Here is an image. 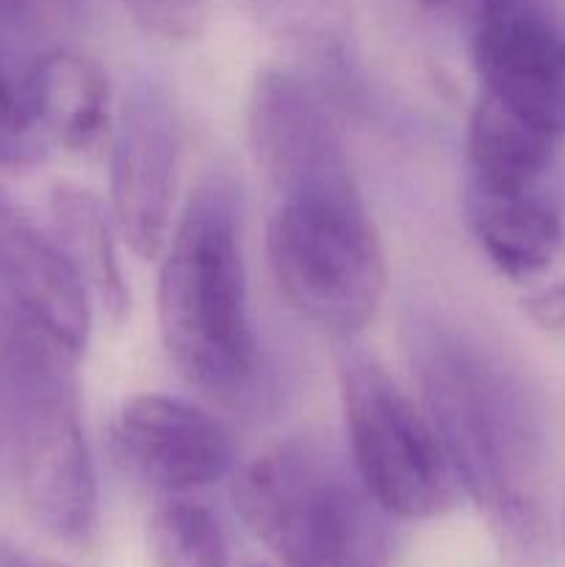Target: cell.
I'll return each instance as SVG.
<instances>
[{"label": "cell", "instance_id": "obj_1", "mask_svg": "<svg viewBox=\"0 0 565 567\" xmlns=\"http://www.w3.org/2000/svg\"><path fill=\"white\" fill-rule=\"evenodd\" d=\"M413 354L421 404L463 496L507 557L546 559L554 546L548 432L530 382L504 358L443 330L421 332Z\"/></svg>", "mask_w": 565, "mask_h": 567}, {"label": "cell", "instance_id": "obj_23", "mask_svg": "<svg viewBox=\"0 0 565 567\" xmlns=\"http://www.w3.org/2000/svg\"><path fill=\"white\" fill-rule=\"evenodd\" d=\"M9 567H70V565L55 563V559H44V557H20V559H14Z\"/></svg>", "mask_w": 565, "mask_h": 567}, {"label": "cell", "instance_id": "obj_20", "mask_svg": "<svg viewBox=\"0 0 565 567\" xmlns=\"http://www.w3.org/2000/svg\"><path fill=\"white\" fill-rule=\"evenodd\" d=\"M521 308L541 330L565 332V277L552 286L532 291L530 297H524Z\"/></svg>", "mask_w": 565, "mask_h": 567}, {"label": "cell", "instance_id": "obj_16", "mask_svg": "<svg viewBox=\"0 0 565 567\" xmlns=\"http://www.w3.org/2000/svg\"><path fill=\"white\" fill-rule=\"evenodd\" d=\"M155 567H227V537L205 504L175 496L158 504L147 524Z\"/></svg>", "mask_w": 565, "mask_h": 567}, {"label": "cell", "instance_id": "obj_14", "mask_svg": "<svg viewBox=\"0 0 565 567\" xmlns=\"http://www.w3.org/2000/svg\"><path fill=\"white\" fill-rule=\"evenodd\" d=\"M559 138L537 131L480 92L469 120V186L526 192L548 181Z\"/></svg>", "mask_w": 565, "mask_h": 567}, {"label": "cell", "instance_id": "obj_18", "mask_svg": "<svg viewBox=\"0 0 565 567\" xmlns=\"http://www.w3.org/2000/svg\"><path fill=\"white\" fill-rule=\"evenodd\" d=\"M133 22L158 39H188L208 14V0H122Z\"/></svg>", "mask_w": 565, "mask_h": 567}, {"label": "cell", "instance_id": "obj_6", "mask_svg": "<svg viewBox=\"0 0 565 567\" xmlns=\"http://www.w3.org/2000/svg\"><path fill=\"white\" fill-rule=\"evenodd\" d=\"M338 385L349 460L371 498L404 520H430L458 507L463 487L424 404L358 349L341 354Z\"/></svg>", "mask_w": 565, "mask_h": 567}, {"label": "cell", "instance_id": "obj_24", "mask_svg": "<svg viewBox=\"0 0 565 567\" xmlns=\"http://www.w3.org/2000/svg\"><path fill=\"white\" fill-rule=\"evenodd\" d=\"M9 208H11V205L6 203V197H3V194H0V225H3V219H6V214H9Z\"/></svg>", "mask_w": 565, "mask_h": 567}, {"label": "cell", "instance_id": "obj_2", "mask_svg": "<svg viewBox=\"0 0 565 567\" xmlns=\"http://www.w3.org/2000/svg\"><path fill=\"white\" fill-rule=\"evenodd\" d=\"M158 330L175 369L208 393H238L255 371L236 208L222 188L188 199L158 275Z\"/></svg>", "mask_w": 565, "mask_h": 567}, {"label": "cell", "instance_id": "obj_12", "mask_svg": "<svg viewBox=\"0 0 565 567\" xmlns=\"http://www.w3.org/2000/svg\"><path fill=\"white\" fill-rule=\"evenodd\" d=\"M465 221L502 275L530 280L565 247V205L548 186L526 192L465 188Z\"/></svg>", "mask_w": 565, "mask_h": 567}, {"label": "cell", "instance_id": "obj_13", "mask_svg": "<svg viewBox=\"0 0 565 567\" xmlns=\"http://www.w3.org/2000/svg\"><path fill=\"white\" fill-rule=\"evenodd\" d=\"M25 103L44 147L86 153L109 131V75L75 50H50L28 66Z\"/></svg>", "mask_w": 565, "mask_h": 567}, {"label": "cell", "instance_id": "obj_21", "mask_svg": "<svg viewBox=\"0 0 565 567\" xmlns=\"http://www.w3.org/2000/svg\"><path fill=\"white\" fill-rule=\"evenodd\" d=\"M61 9V0H0V14L11 20H44Z\"/></svg>", "mask_w": 565, "mask_h": 567}, {"label": "cell", "instance_id": "obj_3", "mask_svg": "<svg viewBox=\"0 0 565 567\" xmlns=\"http://www.w3.org/2000/svg\"><path fill=\"white\" fill-rule=\"evenodd\" d=\"M233 507L286 567H391V515L319 441L258 454L233 482Z\"/></svg>", "mask_w": 565, "mask_h": 567}, {"label": "cell", "instance_id": "obj_11", "mask_svg": "<svg viewBox=\"0 0 565 567\" xmlns=\"http://www.w3.org/2000/svg\"><path fill=\"white\" fill-rule=\"evenodd\" d=\"M92 302L55 238L9 208L0 225V310L81 358L92 332Z\"/></svg>", "mask_w": 565, "mask_h": 567}, {"label": "cell", "instance_id": "obj_22", "mask_svg": "<svg viewBox=\"0 0 565 567\" xmlns=\"http://www.w3.org/2000/svg\"><path fill=\"white\" fill-rule=\"evenodd\" d=\"M427 9H458V6H469L471 14L480 17L482 11H491L496 6L513 3V0H421Z\"/></svg>", "mask_w": 565, "mask_h": 567}, {"label": "cell", "instance_id": "obj_9", "mask_svg": "<svg viewBox=\"0 0 565 567\" xmlns=\"http://www.w3.org/2000/svg\"><path fill=\"white\" fill-rule=\"evenodd\" d=\"M247 138L255 166L277 199L358 192L347 150L314 86L282 70H264L247 103Z\"/></svg>", "mask_w": 565, "mask_h": 567}, {"label": "cell", "instance_id": "obj_19", "mask_svg": "<svg viewBox=\"0 0 565 567\" xmlns=\"http://www.w3.org/2000/svg\"><path fill=\"white\" fill-rule=\"evenodd\" d=\"M280 31L297 37H332L347 22L343 0H258Z\"/></svg>", "mask_w": 565, "mask_h": 567}, {"label": "cell", "instance_id": "obj_5", "mask_svg": "<svg viewBox=\"0 0 565 567\" xmlns=\"http://www.w3.org/2000/svg\"><path fill=\"white\" fill-rule=\"evenodd\" d=\"M277 288L302 319L355 336L386 293V255L358 192L277 199L266 227Z\"/></svg>", "mask_w": 565, "mask_h": 567}, {"label": "cell", "instance_id": "obj_15", "mask_svg": "<svg viewBox=\"0 0 565 567\" xmlns=\"http://www.w3.org/2000/svg\"><path fill=\"white\" fill-rule=\"evenodd\" d=\"M50 236L55 238L78 275L86 282L94 305L111 324H122L131 308L125 275L116 258L111 221L103 203L92 192L61 183L50 192Z\"/></svg>", "mask_w": 565, "mask_h": 567}, {"label": "cell", "instance_id": "obj_4", "mask_svg": "<svg viewBox=\"0 0 565 567\" xmlns=\"http://www.w3.org/2000/svg\"><path fill=\"white\" fill-rule=\"evenodd\" d=\"M70 358L0 310V393L22 502L42 532L70 546L92 540L100 493Z\"/></svg>", "mask_w": 565, "mask_h": 567}, {"label": "cell", "instance_id": "obj_17", "mask_svg": "<svg viewBox=\"0 0 565 567\" xmlns=\"http://www.w3.org/2000/svg\"><path fill=\"white\" fill-rule=\"evenodd\" d=\"M25 103V72L14 75L0 55V166H31L44 155Z\"/></svg>", "mask_w": 565, "mask_h": 567}, {"label": "cell", "instance_id": "obj_8", "mask_svg": "<svg viewBox=\"0 0 565 567\" xmlns=\"http://www.w3.org/2000/svg\"><path fill=\"white\" fill-rule=\"evenodd\" d=\"M181 122L164 89L142 81L125 94L111 147V219L144 260L164 252L181 183Z\"/></svg>", "mask_w": 565, "mask_h": 567}, {"label": "cell", "instance_id": "obj_10", "mask_svg": "<svg viewBox=\"0 0 565 567\" xmlns=\"http://www.w3.org/2000/svg\"><path fill=\"white\" fill-rule=\"evenodd\" d=\"M114 449L131 474L170 496L199 491L233 468V437L203 408L164 393L122 404Z\"/></svg>", "mask_w": 565, "mask_h": 567}, {"label": "cell", "instance_id": "obj_7", "mask_svg": "<svg viewBox=\"0 0 565 567\" xmlns=\"http://www.w3.org/2000/svg\"><path fill=\"white\" fill-rule=\"evenodd\" d=\"M482 94L548 136L565 138V14L548 0H513L474 17Z\"/></svg>", "mask_w": 565, "mask_h": 567}, {"label": "cell", "instance_id": "obj_25", "mask_svg": "<svg viewBox=\"0 0 565 567\" xmlns=\"http://www.w3.org/2000/svg\"><path fill=\"white\" fill-rule=\"evenodd\" d=\"M563 529H565V515H563Z\"/></svg>", "mask_w": 565, "mask_h": 567}]
</instances>
